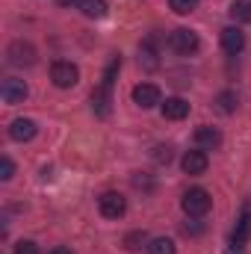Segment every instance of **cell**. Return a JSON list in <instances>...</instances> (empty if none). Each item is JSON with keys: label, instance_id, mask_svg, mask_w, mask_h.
I'll return each instance as SVG.
<instances>
[{"label": "cell", "instance_id": "cell-1", "mask_svg": "<svg viewBox=\"0 0 251 254\" xmlns=\"http://www.w3.org/2000/svg\"><path fill=\"white\" fill-rule=\"evenodd\" d=\"M119 68H122V57H113L110 65H107V71H104L101 86L92 92V110H95V116H98V119H107V116H110V110H113V83H116Z\"/></svg>", "mask_w": 251, "mask_h": 254}, {"label": "cell", "instance_id": "cell-2", "mask_svg": "<svg viewBox=\"0 0 251 254\" xmlns=\"http://www.w3.org/2000/svg\"><path fill=\"white\" fill-rule=\"evenodd\" d=\"M181 207H184V213H187V216H192V219H201V216H207V213H210L213 198H210V192H207V190L195 187V190H189L187 195H184Z\"/></svg>", "mask_w": 251, "mask_h": 254}, {"label": "cell", "instance_id": "cell-3", "mask_svg": "<svg viewBox=\"0 0 251 254\" xmlns=\"http://www.w3.org/2000/svg\"><path fill=\"white\" fill-rule=\"evenodd\" d=\"M51 80H54L57 89H74L77 80H80V68L74 63H68V60H60V63L51 65Z\"/></svg>", "mask_w": 251, "mask_h": 254}, {"label": "cell", "instance_id": "cell-4", "mask_svg": "<svg viewBox=\"0 0 251 254\" xmlns=\"http://www.w3.org/2000/svg\"><path fill=\"white\" fill-rule=\"evenodd\" d=\"M169 48H172L175 54H181V57L195 54V51L201 48V42H198V33H192V30H187V27L175 30V33L169 36Z\"/></svg>", "mask_w": 251, "mask_h": 254}, {"label": "cell", "instance_id": "cell-5", "mask_svg": "<svg viewBox=\"0 0 251 254\" xmlns=\"http://www.w3.org/2000/svg\"><path fill=\"white\" fill-rule=\"evenodd\" d=\"M27 95H30V89H27V83H24V80H18V77H6V80L0 83V101H3V104H9V107L24 104V101H27Z\"/></svg>", "mask_w": 251, "mask_h": 254}, {"label": "cell", "instance_id": "cell-6", "mask_svg": "<svg viewBox=\"0 0 251 254\" xmlns=\"http://www.w3.org/2000/svg\"><path fill=\"white\" fill-rule=\"evenodd\" d=\"M98 210H101L104 219H122L127 213L125 195H119V192H104V195L98 198Z\"/></svg>", "mask_w": 251, "mask_h": 254}, {"label": "cell", "instance_id": "cell-7", "mask_svg": "<svg viewBox=\"0 0 251 254\" xmlns=\"http://www.w3.org/2000/svg\"><path fill=\"white\" fill-rule=\"evenodd\" d=\"M133 104L142 107V110H151V107L163 104V101H160V89H157L154 83H139V86H133Z\"/></svg>", "mask_w": 251, "mask_h": 254}, {"label": "cell", "instance_id": "cell-8", "mask_svg": "<svg viewBox=\"0 0 251 254\" xmlns=\"http://www.w3.org/2000/svg\"><path fill=\"white\" fill-rule=\"evenodd\" d=\"M249 240H251V204H246L243 213H240V219H237V228L231 231V246L243 249Z\"/></svg>", "mask_w": 251, "mask_h": 254}, {"label": "cell", "instance_id": "cell-9", "mask_svg": "<svg viewBox=\"0 0 251 254\" xmlns=\"http://www.w3.org/2000/svg\"><path fill=\"white\" fill-rule=\"evenodd\" d=\"M195 145H198L201 151H216V148L222 145V133L210 125H201L195 130Z\"/></svg>", "mask_w": 251, "mask_h": 254}, {"label": "cell", "instance_id": "cell-10", "mask_svg": "<svg viewBox=\"0 0 251 254\" xmlns=\"http://www.w3.org/2000/svg\"><path fill=\"white\" fill-rule=\"evenodd\" d=\"M222 48H225V54H240L246 48V33L240 27H225L222 30Z\"/></svg>", "mask_w": 251, "mask_h": 254}, {"label": "cell", "instance_id": "cell-11", "mask_svg": "<svg viewBox=\"0 0 251 254\" xmlns=\"http://www.w3.org/2000/svg\"><path fill=\"white\" fill-rule=\"evenodd\" d=\"M9 63L12 65H33L36 63V48L27 42H15L9 45Z\"/></svg>", "mask_w": 251, "mask_h": 254}, {"label": "cell", "instance_id": "cell-12", "mask_svg": "<svg viewBox=\"0 0 251 254\" xmlns=\"http://www.w3.org/2000/svg\"><path fill=\"white\" fill-rule=\"evenodd\" d=\"M36 133H39V127H36L33 119H15V122L9 125V136H12L15 142H30Z\"/></svg>", "mask_w": 251, "mask_h": 254}, {"label": "cell", "instance_id": "cell-13", "mask_svg": "<svg viewBox=\"0 0 251 254\" xmlns=\"http://www.w3.org/2000/svg\"><path fill=\"white\" fill-rule=\"evenodd\" d=\"M181 166H184L187 175H204L207 172V154L204 151H187L184 160H181Z\"/></svg>", "mask_w": 251, "mask_h": 254}, {"label": "cell", "instance_id": "cell-14", "mask_svg": "<svg viewBox=\"0 0 251 254\" xmlns=\"http://www.w3.org/2000/svg\"><path fill=\"white\" fill-rule=\"evenodd\" d=\"M187 116H189V104L184 98H166V104H163V119L181 122V119H187Z\"/></svg>", "mask_w": 251, "mask_h": 254}, {"label": "cell", "instance_id": "cell-15", "mask_svg": "<svg viewBox=\"0 0 251 254\" xmlns=\"http://www.w3.org/2000/svg\"><path fill=\"white\" fill-rule=\"evenodd\" d=\"M139 65H142L145 71H154V68L160 65V60H157V51H154V45H151V42H145V45L139 48Z\"/></svg>", "mask_w": 251, "mask_h": 254}, {"label": "cell", "instance_id": "cell-16", "mask_svg": "<svg viewBox=\"0 0 251 254\" xmlns=\"http://www.w3.org/2000/svg\"><path fill=\"white\" fill-rule=\"evenodd\" d=\"M237 95L234 92H222V95H216V110L219 113H225V116H231V113H237Z\"/></svg>", "mask_w": 251, "mask_h": 254}, {"label": "cell", "instance_id": "cell-17", "mask_svg": "<svg viewBox=\"0 0 251 254\" xmlns=\"http://www.w3.org/2000/svg\"><path fill=\"white\" fill-rule=\"evenodd\" d=\"M80 9H83L86 18H104L107 15V0H83Z\"/></svg>", "mask_w": 251, "mask_h": 254}, {"label": "cell", "instance_id": "cell-18", "mask_svg": "<svg viewBox=\"0 0 251 254\" xmlns=\"http://www.w3.org/2000/svg\"><path fill=\"white\" fill-rule=\"evenodd\" d=\"M231 18L234 21H251V0H234L231 3Z\"/></svg>", "mask_w": 251, "mask_h": 254}, {"label": "cell", "instance_id": "cell-19", "mask_svg": "<svg viewBox=\"0 0 251 254\" xmlns=\"http://www.w3.org/2000/svg\"><path fill=\"white\" fill-rule=\"evenodd\" d=\"M148 254H175V243L169 237H157L148 243Z\"/></svg>", "mask_w": 251, "mask_h": 254}, {"label": "cell", "instance_id": "cell-20", "mask_svg": "<svg viewBox=\"0 0 251 254\" xmlns=\"http://www.w3.org/2000/svg\"><path fill=\"white\" fill-rule=\"evenodd\" d=\"M169 6L178 12V15H189L198 9V0H169Z\"/></svg>", "mask_w": 251, "mask_h": 254}, {"label": "cell", "instance_id": "cell-21", "mask_svg": "<svg viewBox=\"0 0 251 254\" xmlns=\"http://www.w3.org/2000/svg\"><path fill=\"white\" fill-rule=\"evenodd\" d=\"M12 175H15V163L9 157H3L0 160V181H12Z\"/></svg>", "mask_w": 251, "mask_h": 254}, {"label": "cell", "instance_id": "cell-22", "mask_svg": "<svg viewBox=\"0 0 251 254\" xmlns=\"http://www.w3.org/2000/svg\"><path fill=\"white\" fill-rule=\"evenodd\" d=\"M15 254H39V249H36L33 240H21V243L15 246Z\"/></svg>", "mask_w": 251, "mask_h": 254}, {"label": "cell", "instance_id": "cell-23", "mask_svg": "<svg viewBox=\"0 0 251 254\" xmlns=\"http://www.w3.org/2000/svg\"><path fill=\"white\" fill-rule=\"evenodd\" d=\"M139 243H145V234H142V231H133V234H127L125 237L127 249H139Z\"/></svg>", "mask_w": 251, "mask_h": 254}, {"label": "cell", "instance_id": "cell-24", "mask_svg": "<svg viewBox=\"0 0 251 254\" xmlns=\"http://www.w3.org/2000/svg\"><path fill=\"white\" fill-rule=\"evenodd\" d=\"M154 160H157V163H169V160H172V148H157Z\"/></svg>", "mask_w": 251, "mask_h": 254}, {"label": "cell", "instance_id": "cell-25", "mask_svg": "<svg viewBox=\"0 0 251 254\" xmlns=\"http://www.w3.org/2000/svg\"><path fill=\"white\" fill-rule=\"evenodd\" d=\"M48 254H74L71 249H65V246H57V249H51Z\"/></svg>", "mask_w": 251, "mask_h": 254}, {"label": "cell", "instance_id": "cell-26", "mask_svg": "<svg viewBox=\"0 0 251 254\" xmlns=\"http://www.w3.org/2000/svg\"><path fill=\"white\" fill-rule=\"evenodd\" d=\"M77 3H83V0H60V6H77Z\"/></svg>", "mask_w": 251, "mask_h": 254}, {"label": "cell", "instance_id": "cell-27", "mask_svg": "<svg viewBox=\"0 0 251 254\" xmlns=\"http://www.w3.org/2000/svg\"><path fill=\"white\" fill-rule=\"evenodd\" d=\"M225 254H240V249H237V252H234V246H231V249H228V252H225Z\"/></svg>", "mask_w": 251, "mask_h": 254}]
</instances>
